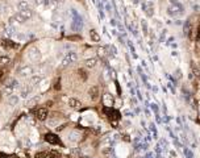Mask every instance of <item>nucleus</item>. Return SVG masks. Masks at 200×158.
Wrapping results in <instances>:
<instances>
[{
    "label": "nucleus",
    "instance_id": "obj_1",
    "mask_svg": "<svg viewBox=\"0 0 200 158\" xmlns=\"http://www.w3.org/2000/svg\"><path fill=\"white\" fill-rule=\"evenodd\" d=\"M78 59V54L75 52H68L67 54L63 57V59H62V66H68L71 65V63H74L75 61Z\"/></svg>",
    "mask_w": 200,
    "mask_h": 158
},
{
    "label": "nucleus",
    "instance_id": "obj_2",
    "mask_svg": "<svg viewBox=\"0 0 200 158\" xmlns=\"http://www.w3.org/2000/svg\"><path fill=\"white\" fill-rule=\"evenodd\" d=\"M169 15H171V16H176V15H179L183 12V7L180 5V4L178 3H173L169 7Z\"/></svg>",
    "mask_w": 200,
    "mask_h": 158
},
{
    "label": "nucleus",
    "instance_id": "obj_3",
    "mask_svg": "<svg viewBox=\"0 0 200 158\" xmlns=\"http://www.w3.org/2000/svg\"><path fill=\"white\" fill-rule=\"evenodd\" d=\"M28 57H29L31 61L38 62L41 59V53L37 48H32V49H29V52H28Z\"/></svg>",
    "mask_w": 200,
    "mask_h": 158
},
{
    "label": "nucleus",
    "instance_id": "obj_4",
    "mask_svg": "<svg viewBox=\"0 0 200 158\" xmlns=\"http://www.w3.org/2000/svg\"><path fill=\"white\" fill-rule=\"evenodd\" d=\"M45 141L49 142V144H51V145H59V144H61L59 137H58L57 134H54V133H46V134H45Z\"/></svg>",
    "mask_w": 200,
    "mask_h": 158
},
{
    "label": "nucleus",
    "instance_id": "obj_5",
    "mask_svg": "<svg viewBox=\"0 0 200 158\" xmlns=\"http://www.w3.org/2000/svg\"><path fill=\"white\" fill-rule=\"evenodd\" d=\"M104 112L108 115V117L111 120H120V112L116 110H112V108H108V107H105L104 108Z\"/></svg>",
    "mask_w": 200,
    "mask_h": 158
},
{
    "label": "nucleus",
    "instance_id": "obj_6",
    "mask_svg": "<svg viewBox=\"0 0 200 158\" xmlns=\"http://www.w3.org/2000/svg\"><path fill=\"white\" fill-rule=\"evenodd\" d=\"M48 116H49V112H48L46 108H40V110L36 111V117H37L38 120L45 121L46 119H48Z\"/></svg>",
    "mask_w": 200,
    "mask_h": 158
},
{
    "label": "nucleus",
    "instance_id": "obj_7",
    "mask_svg": "<svg viewBox=\"0 0 200 158\" xmlns=\"http://www.w3.org/2000/svg\"><path fill=\"white\" fill-rule=\"evenodd\" d=\"M0 45H1L3 48H5V49L19 48V44H15V42H12L11 40H8V38H1V40H0Z\"/></svg>",
    "mask_w": 200,
    "mask_h": 158
},
{
    "label": "nucleus",
    "instance_id": "obj_8",
    "mask_svg": "<svg viewBox=\"0 0 200 158\" xmlns=\"http://www.w3.org/2000/svg\"><path fill=\"white\" fill-rule=\"evenodd\" d=\"M88 95H90V98H91V100H94V102H96V100L99 99V87L98 86H92L91 88H90V91H88Z\"/></svg>",
    "mask_w": 200,
    "mask_h": 158
},
{
    "label": "nucleus",
    "instance_id": "obj_9",
    "mask_svg": "<svg viewBox=\"0 0 200 158\" xmlns=\"http://www.w3.org/2000/svg\"><path fill=\"white\" fill-rule=\"evenodd\" d=\"M17 72L21 76H28V75H31V74H33V67L32 66H24V67H21Z\"/></svg>",
    "mask_w": 200,
    "mask_h": 158
},
{
    "label": "nucleus",
    "instance_id": "obj_10",
    "mask_svg": "<svg viewBox=\"0 0 200 158\" xmlns=\"http://www.w3.org/2000/svg\"><path fill=\"white\" fill-rule=\"evenodd\" d=\"M103 102H104V106L108 107V108H112L113 106V96L111 94H105L104 98H103Z\"/></svg>",
    "mask_w": 200,
    "mask_h": 158
},
{
    "label": "nucleus",
    "instance_id": "obj_11",
    "mask_svg": "<svg viewBox=\"0 0 200 158\" xmlns=\"http://www.w3.org/2000/svg\"><path fill=\"white\" fill-rule=\"evenodd\" d=\"M19 15H20V16H21L23 19H24L25 21H27V20H29V19L33 17V11H31L29 8H28V9L20 11V12H19Z\"/></svg>",
    "mask_w": 200,
    "mask_h": 158
},
{
    "label": "nucleus",
    "instance_id": "obj_12",
    "mask_svg": "<svg viewBox=\"0 0 200 158\" xmlns=\"http://www.w3.org/2000/svg\"><path fill=\"white\" fill-rule=\"evenodd\" d=\"M191 29H192V23H191V20H187L186 23H184V27H183V35L191 36Z\"/></svg>",
    "mask_w": 200,
    "mask_h": 158
},
{
    "label": "nucleus",
    "instance_id": "obj_13",
    "mask_svg": "<svg viewBox=\"0 0 200 158\" xmlns=\"http://www.w3.org/2000/svg\"><path fill=\"white\" fill-rule=\"evenodd\" d=\"M86 67H88V69H94L96 65H98V58H88L86 59Z\"/></svg>",
    "mask_w": 200,
    "mask_h": 158
},
{
    "label": "nucleus",
    "instance_id": "obj_14",
    "mask_svg": "<svg viewBox=\"0 0 200 158\" xmlns=\"http://www.w3.org/2000/svg\"><path fill=\"white\" fill-rule=\"evenodd\" d=\"M191 70H192L191 72L193 74V76L199 79V78H200V69L197 67V65L195 63V62H191Z\"/></svg>",
    "mask_w": 200,
    "mask_h": 158
},
{
    "label": "nucleus",
    "instance_id": "obj_15",
    "mask_svg": "<svg viewBox=\"0 0 200 158\" xmlns=\"http://www.w3.org/2000/svg\"><path fill=\"white\" fill-rule=\"evenodd\" d=\"M79 138H80V133L76 131H72L71 133L68 134V140L72 141V142H76V141H79Z\"/></svg>",
    "mask_w": 200,
    "mask_h": 158
},
{
    "label": "nucleus",
    "instance_id": "obj_16",
    "mask_svg": "<svg viewBox=\"0 0 200 158\" xmlns=\"http://www.w3.org/2000/svg\"><path fill=\"white\" fill-rule=\"evenodd\" d=\"M90 37H91V40L94 42L100 41V36H99V33L95 31V29H91V31H90Z\"/></svg>",
    "mask_w": 200,
    "mask_h": 158
},
{
    "label": "nucleus",
    "instance_id": "obj_17",
    "mask_svg": "<svg viewBox=\"0 0 200 158\" xmlns=\"http://www.w3.org/2000/svg\"><path fill=\"white\" fill-rule=\"evenodd\" d=\"M68 106L71 107V108H79L82 104H80V102H79L78 99H75V98H71V99L68 100Z\"/></svg>",
    "mask_w": 200,
    "mask_h": 158
},
{
    "label": "nucleus",
    "instance_id": "obj_18",
    "mask_svg": "<svg viewBox=\"0 0 200 158\" xmlns=\"http://www.w3.org/2000/svg\"><path fill=\"white\" fill-rule=\"evenodd\" d=\"M40 82H41V76L34 75V76H32L31 80H29V86H31V87H34V86H37Z\"/></svg>",
    "mask_w": 200,
    "mask_h": 158
},
{
    "label": "nucleus",
    "instance_id": "obj_19",
    "mask_svg": "<svg viewBox=\"0 0 200 158\" xmlns=\"http://www.w3.org/2000/svg\"><path fill=\"white\" fill-rule=\"evenodd\" d=\"M17 7H19V9H20V11H24V9H28V8H29V5H28V1H25V0H21V1H19V3H17Z\"/></svg>",
    "mask_w": 200,
    "mask_h": 158
},
{
    "label": "nucleus",
    "instance_id": "obj_20",
    "mask_svg": "<svg viewBox=\"0 0 200 158\" xmlns=\"http://www.w3.org/2000/svg\"><path fill=\"white\" fill-rule=\"evenodd\" d=\"M32 88H33V87H31V86H29V84H27V86H25L24 88H23V91H21V95H23V96H24V98H27L28 95L31 94Z\"/></svg>",
    "mask_w": 200,
    "mask_h": 158
},
{
    "label": "nucleus",
    "instance_id": "obj_21",
    "mask_svg": "<svg viewBox=\"0 0 200 158\" xmlns=\"http://www.w3.org/2000/svg\"><path fill=\"white\" fill-rule=\"evenodd\" d=\"M9 62H11V59H9V57H7V55H1V57H0V65L7 66Z\"/></svg>",
    "mask_w": 200,
    "mask_h": 158
},
{
    "label": "nucleus",
    "instance_id": "obj_22",
    "mask_svg": "<svg viewBox=\"0 0 200 158\" xmlns=\"http://www.w3.org/2000/svg\"><path fill=\"white\" fill-rule=\"evenodd\" d=\"M45 158H61V155L57 151H49V153L45 154Z\"/></svg>",
    "mask_w": 200,
    "mask_h": 158
},
{
    "label": "nucleus",
    "instance_id": "obj_23",
    "mask_svg": "<svg viewBox=\"0 0 200 158\" xmlns=\"http://www.w3.org/2000/svg\"><path fill=\"white\" fill-rule=\"evenodd\" d=\"M78 74H79V76L82 78V80H87L88 75H87V71H86L84 69H79L78 70Z\"/></svg>",
    "mask_w": 200,
    "mask_h": 158
},
{
    "label": "nucleus",
    "instance_id": "obj_24",
    "mask_svg": "<svg viewBox=\"0 0 200 158\" xmlns=\"http://www.w3.org/2000/svg\"><path fill=\"white\" fill-rule=\"evenodd\" d=\"M37 103H38V98H33V99H31L28 102V107H29V108H33Z\"/></svg>",
    "mask_w": 200,
    "mask_h": 158
},
{
    "label": "nucleus",
    "instance_id": "obj_25",
    "mask_svg": "<svg viewBox=\"0 0 200 158\" xmlns=\"http://www.w3.org/2000/svg\"><path fill=\"white\" fill-rule=\"evenodd\" d=\"M15 91V88L13 87H11V86H5V88H4V94H5V95H12V92H13Z\"/></svg>",
    "mask_w": 200,
    "mask_h": 158
},
{
    "label": "nucleus",
    "instance_id": "obj_26",
    "mask_svg": "<svg viewBox=\"0 0 200 158\" xmlns=\"http://www.w3.org/2000/svg\"><path fill=\"white\" fill-rule=\"evenodd\" d=\"M17 103H19V98H17L16 95H13V96L9 98V104L11 106H16Z\"/></svg>",
    "mask_w": 200,
    "mask_h": 158
},
{
    "label": "nucleus",
    "instance_id": "obj_27",
    "mask_svg": "<svg viewBox=\"0 0 200 158\" xmlns=\"http://www.w3.org/2000/svg\"><path fill=\"white\" fill-rule=\"evenodd\" d=\"M105 52H107V48H104V46H100V48H98V54L100 55V57H104Z\"/></svg>",
    "mask_w": 200,
    "mask_h": 158
},
{
    "label": "nucleus",
    "instance_id": "obj_28",
    "mask_svg": "<svg viewBox=\"0 0 200 158\" xmlns=\"http://www.w3.org/2000/svg\"><path fill=\"white\" fill-rule=\"evenodd\" d=\"M54 88H55V90H59V88H61V80H59V79H57V80H55Z\"/></svg>",
    "mask_w": 200,
    "mask_h": 158
},
{
    "label": "nucleus",
    "instance_id": "obj_29",
    "mask_svg": "<svg viewBox=\"0 0 200 158\" xmlns=\"http://www.w3.org/2000/svg\"><path fill=\"white\" fill-rule=\"evenodd\" d=\"M45 154H46V153L41 151V153H37V154L34 155V158H45Z\"/></svg>",
    "mask_w": 200,
    "mask_h": 158
},
{
    "label": "nucleus",
    "instance_id": "obj_30",
    "mask_svg": "<svg viewBox=\"0 0 200 158\" xmlns=\"http://www.w3.org/2000/svg\"><path fill=\"white\" fill-rule=\"evenodd\" d=\"M196 40L199 41L200 40V25H199V28H197V35H196Z\"/></svg>",
    "mask_w": 200,
    "mask_h": 158
},
{
    "label": "nucleus",
    "instance_id": "obj_31",
    "mask_svg": "<svg viewBox=\"0 0 200 158\" xmlns=\"http://www.w3.org/2000/svg\"><path fill=\"white\" fill-rule=\"evenodd\" d=\"M68 40H80V37H78V36H72V37H68Z\"/></svg>",
    "mask_w": 200,
    "mask_h": 158
},
{
    "label": "nucleus",
    "instance_id": "obj_32",
    "mask_svg": "<svg viewBox=\"0 0 200 158\" xmlns=\"http://www.w3.org/2000/svg\"><path fill=\"white\" fill-rule=\"evenodd\" d=\"M3 76H4V71H3V70H0V79L3 78Z\"/></svg>",
    "mask_w": 200,
    "mask_h": 158
},
{
    "label": "nucleus",
    "instance_id": "obj_33",
    "mask_svg": "<svg viewBox=\"0 0 200 158\" xmlns=\"http://www.w3.org/2000/svg\"><path fill=\"white\" fill-rule=\"evenodd\" d=\"M55 1H58V3H63L64 0H55Z\"/></svg>",
    "mask_w": 200,
    "mask_h": 158
},
{
    "label": "nucleus",
    "instance_id": "obj_34",
    "mask_svg": "<svg viewBox=\"0 0 200 158\" xmlns=\"http://www.w3.org/2000/svg\"><path fill=\"white\" fill-rule=\"evenodd\" d=\"M76 1H82V0H76Z\"/></svg>",
    "mask_w": 200,
    "mask_h": 158
}]
</instances>
